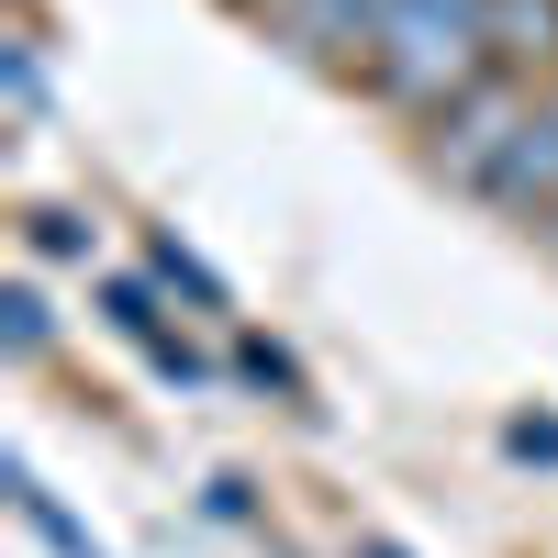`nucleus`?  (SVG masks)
Listing matches in <instances>:
<instances>
[{"instance_id": "f257e3e1", "label": "nucleus", "mask_w": 558, "mask_h": 558, "mask_svg": "<svg viewBox=\"0 0 558 558\" xmlns=\"http://www.w3.org/2000/svg\"><path fill=\"white\" fill-rule=\"evenodd\" d=\"M481 78H492V0H391L380 34H368V68H357V89L413 134L458 112Z\"/></svg>"}, {"instance_id": "f03ea898", "label": "nucleus", "mask_w": 558, "mask_h": 558, "mask_svg": "<svg viewBox=\"0 0 558 558\" xmlns=\"http://www.w3.org/2000/svg\"><path fill=\"white\" fill-rule=\"evenodd\" d=\"M235 12L279 45V57H302L324 78H357L368 68V34H380L391 0H235Z\"/></svg>"}, {"instance_id": "7ed1b4c3", "label": "nucleus", "mask_w": 558, "mask_h": 558, "mask_svg": "<svg viewBox=\"0 0 558 558\" xmlns=\"http://www.w3.org/2000/svg\"><path fill=\"white\" fill-rule=\"evenodd\" d=\"M502 223H536L558 213V78H536L525 89V123H514V146H502V168H492V191H481Z\"/></svg>"}, {"instance_id": "20e7f679", "label": "nucleus", "mask_w": 558, "mask_h": 558, "mask_svg": "<svg viewBox=\"0 0 558 558\" xmlns=\"http://www.w3.org/2000/svg\"><path fill=\"white\" fill-rule=\"evenodd\" d=\"M492 78H558V0H492Z\"/></svg>"}, {"instance_id": "39448f33", "label": "nucleus", "mask_w": 558, "mask_h": 558, "mask_svg": "<svg viewBox=\"0 0 558 558\" xmlns=\"http://www.w3.org/2000/svg\"><path fill=\"white\" fill-rule=\"evenodd\" d=\"M146 279L168 302H191L202 324H235V291H223V268L202 257V246H179V223H146Z\"/></svg>"}, {"instance_id": "423d86ee", "label": "nucleus", "mask_w": 558, "mask_h": 558, "mask_svg": "<svg viewBox=\"0 0 558 558\" xmlns=\"http://www.w3.org/2000/svg\"><path fill=\"white\" fill-rule=\"evenodd\" d=\"M0 492H12V514H23V525H34L45 547H57V558H112V547H101V536H89V525L68 514V502H57V492H45V481H34V458H0Z\"/></svg>"}, {"instance_id": "0eeeda50", "label": "nucleus", "mask_w": 558, "mask_h": 558, "mask_svg": "<svg viewBox=\"0 0 558 558\" xmlns=\"http://www.w3.org/2000/svg\"><path fill=\"white\" fill-rule=\"evenodd\" d=\"M223 368H235L246 391H268V402H291V413H313V380H302V357L279 347V336H257V324H235V347H223Z\"/></svg>"}, {"instance_id": "6e6552de", "label": "nucleus", "mask_w": 558, "mask_h": 558, "mask_svg": "<svg viewBox=\"0 0 558 558\" xmlns=\"http://www.w3.org/2000/svg\"><path fill=\"white\" fill-rule=\"evenodd\" d=\"M0 347H12V368L57 357V302H45V279H12V291H0Z\"/></svg>"}, {"instance_id": "1a4fd4ad", "label": "nucleus", "mask_w": 558, "mask_h": 558, "mask_svg": "<svg viewBox=\"0 0 558 558\" xmlns=\"http://www.w3.org/2000/svg\"><path fill=\"white\" fill-rule=\"evenodd\" d=\"M101 324H112L123 347H146L157 324H168V291H157L146 268H112V279H101Z\"/></svg>"}, {"instance_id": "9d476101", "label": "nucleus", "mask_w": 558, "mask_h": 558, "mask_svg": "<svg viewBox=\"0 0 558 558\" xmlns=\"http://www.w3.org/2000/svg\"><path fill=\"white\" fill-rule=\"evenodd\" d=\"M23 246H34L45 268H78V257H89V213H57V202L23 213Z\"/></svg>"}, {"instance_id": "9b49d317", "label": "nucleus", "mask_w": 558, "mask_h": 558, "mask_svg": "<svg viewBox=\"0 0 558 558\" xmlns=\"http://www.w3.org/2000/svg\"><path fill=\"white\" fill-rule=\"evenodd\" d=\"M0 89H12V112H23V123H45V57H34V34L0 45Z\"/></svg>"}, {"instance_id": "f8f14e48", "label": "nucleus", "mask_w": 558, "mask_h": 558, "mask_svg": "<svg viewBox=\"0 0 558 558\" xmlns=\"http://www.w3.org/2000/svg\"><path fill=\"white\" fill-rule=\"evenodd\" d=\"M502 458L514 470H558V413H502Z\"/></svg>"}, {"instance_id": "ddd939ff", "label": "nucleus", "mask_w": 558, "mask_h": 558, "mask_svg": "<svg viewBox=\"0 0 558 558\" xmlns=\"http://www.w3.org/2000/svg\"><path fill=\"white\" fill-rule=\"evenodd\" d=\"M202 502H213V525H257V481H246V470H213Z\"/></svg>"}, {"instance_id": "4468645a", "label": "nucleus", "mask_w": 558, "mask_h": 558, "mask_svg": "<svg viewBox=\"0 0 558 558\" xmlns=\"http://www.w3.org/2000/svg\"><path fill=\"white\" fill-rule=\"evenodd\" d=\"M347 558H413V547H402V536H357Z\"/></svg>"}, {"instance_id": "2eb2a0df", "label": "nucleus", "mask_w": 558, "mask_h": 558, "mask_svg": "<svg viewBox=\"0 0 558 558\" xmlns=\"http://www.w3.org/2000/svg\"><path fill=\"white\" fill-rule=\"evenodd\" d=\"M536 246H547V268H558V213H547V223H536Z\"/></svg>"}]
</instances>
